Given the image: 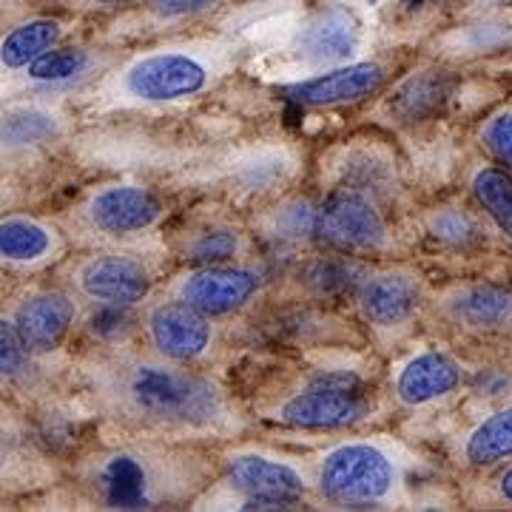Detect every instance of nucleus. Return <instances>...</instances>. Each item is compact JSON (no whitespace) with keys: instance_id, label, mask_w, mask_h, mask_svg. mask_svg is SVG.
Wrapping results in <instances>:
<instances>
[{"instance_id":"nucleus-1","label":"nucleus","mask_w":512,"mask_h":512,"mask_svg":"<svg viewBox=\"0 0 512 512\" xmlns=\"http://www.w3.org/2000/svg\"><path fill=\"white\" fill-rule=\"evenodd\" d=\"M120 390L134 413L160 424L202 427L222 413L220 390L197 373L177 367V362L131 365L120 376Z\"/></svg>"},{"instance_id":"nucleus-2","label":"nucleus","mask_w":512,"mask_h":512,"mask_svg":"<svg viewBox=\"0 0 512 512\" xmlns=\"http://www.w3.org/2000/svg\"><path fill=\"white\" fill-rule=\"evenodd\" d=\"M399 487V467L379 444L348 441L330 450L319 464V493L330 504H379Z\"/></svg>"},{"instance_id":"nucleus-3","label":"nucleus","mask_w":512,"mask_h":512,"mask_svg":"<svg viewBox=\"0 0 512 512\" xmlns=\"http://www.w3.org/2000/svg\"><path fill=\"white\" fill-rule=\"evenodd\" d=\"M214 77L211 63L191 49H160L131 60L120 74V92L143 106L197 97Z\"/></svg>"},{"instance_id":"nucleus-4","label":"nucleus","mask_w":512,"mask_h":512,"mask_svg":"<svg viewBox=\"0 0 512 512\" xmlns=\"http://www.w3.org/2000/svg\"><path fill=\"white\" fill-rule=\"evenodd\" d=\"M313 237L345 254H370L387 248V225L365 194L339 191L316 208Z\"/></svg>"},{"instance_id":"nucleus-5","label":"nucleus","mask_w":512,"mask_h":512,"mask_svg":"<svg viewBox=\"0 0 512 512\" xmlns=\"http://www.w3.org/2000/svg\"><path fill=\"white\" fill-rule=\"evenodd\" d=\"M367 413V399L353 379H322L291 396L276 419L299 430H339Z\"/></svg>"},{"instance_id":"nucleus-6","label":"nucleus","mask_w":512,"mask_h":512,"mask_svg":"<svg viewBox=\"0 0 512 512\" xmlns=\"http://www.w3.org/2000/svg\"><path fill=\"white\" fill-rule=\"evenodd\" d=\"M228 476L239 493L248 495L242 510H288L308 484L291 464L259 453H237L228 458Z\"/></svg>"},{"instance_id":"nucleus-7","label":"nucleus","mask_w":512,"mask_h":512,"mask_svg":"<svg viewBox=\"0 0 512 512\" xmlns=\"http://www.w3.org/2000/svg\"><path fill=\"white\" fill-rule=\"evenodd\" d=\"M83 214L100 234L131 237V234L148 231L163 217V202L151 188H143V185H106L86 200Z\"/></svg>"},{"instance_id":"nucleus-8","label":"nucleus","mask_w":512,"mask_h":512,"mask_svg":"<svg viewBox=\"0 0 512 512\" xmlns=\"http://www.w3.org/2000/svg\"><path fill=\"white\" fill-rule=\"evenodd\" d=\"M74 282L83 296H89L92 302L109 305V308H128L143 302L151 291V276L148 271L131 256L106 254L86 259Z\"/></svg>"},{"instance_id":"nucleus-9","label":"nucleus","mask_w":512,"mask_h":512,"mask_svg":"<svg viewBox=\"0 0 512 512\" xmlns=\"http://www.w3.org/2000/svg\"><path fill=\"white\" fill-rule=\"evenodd\" d=\"M384 80H387V72L379 63H367V60L339 63L291 86L288 94L302 106L328 109V106H348V103L373 97L384 86Z\"/></svg>"},{"instance_id":"nucleus-10","label":"nucleus","mask_w":512,"mask_h":512,"mask_svg":"<svg viewBox=\"0 0 512 512\" xmlns=\"http://www.w3.org/2000/svg\"><path fill=\"white\" fill-rule=\"evenodd\" d=\"M66 117L46 103H15L0 109V165L20 163L57 143Z\"/></svg>"},{"instance_id":"nucleus-11","label":"nucleus","mask_w":512,"mask_h":512,"mask_svg":"<svg viewBox=\"0 0 512 512\" xmlns=\"http://www.w3.org/2000/svg\"><path fill=\"white\" fill-rule=\"evenodd\" d=\"M23 345L32 356H43L57 350L72 333L77 322V305L69 293L37 291L26 296L12 316Z\"/></svg>"},{"instance_id":"nucleus-12","label":"nucleus","mask_w":512,"mask_h":512,"mask_svg":"<svg viewBox=\"0 0 512 512\" xmlns=\"http://www.w3.org/2000/svg\"><path fill=\"white\" fill-rule=\"evenodd\" d=\"M148 336L168 362H194L211 345V325L205 313L177 299L148 313Z\"/></svg>"},{"instance_id":"nucleus-13","label":"nucleus","mask_w":512,"mask_h":512,"mask_svg":"<svg viewBox=\"0 0 512 512\" xmlns=\"http://www.w3.org/2000/svg\"><path fill=\"white\" fill-rule=\"evenodd\" d=\"M259 288V276L234 265H200L180 285V299L205 316H225L239 311Z\"/></svg>"},{"instance_id":"nucleus-14","label":"nucleus","mask_w":512,"mask_h":512,"mask_svg":"<svg viewBox=\"0 0 512 512\" xmlns=\"http://www.w3.org/2000/svg\"><path fill=\"white\" fill-rule=\"evenodd\" d=\"M362 29L348 9L328 6L316 12L296 37V55L313 66H339L359 52Z\"/></svg>"},{"instance_id":"nucleus-15","label":"nucleus","mask_w":512,"mask_h":512,"mask_svg":"<svg viewBox=\"0 0 512 512\" xmlns=\"http://www.w3.org/2000/svg\"><path fill=\"white\" fill-rule=\"evenodd\" d=\"M464 384V367L450 353L427 350L413 356L396 376V399L404 407H427L453 396Z\"/></svg>"},{"instance_id":"nucleus-16","label":"nucleus","mask_w":512,"mask_h":512,"mask_svg":"<svg viewBox=\"0 0 512 512\" xmlns=\"http://www.w3.org/2000/svg\"><path fill=\"white\" fill-rule=\"evenodd\" d=\"M421 305L419 276L407 271H387V274L367 276L359 288V311L370 325L396 328L407 322Z\"/></svg>"},{"instance_id":"nucleus-17","label":"nucleus","mask_w":512,"mask_h":512,"mask_svg":"<svg viewBox=\"0 0 512 512\" xmlns=\"http://www.w3.org/2000/svg\"><path fill=\"white\" fill-rule=\"evenodd\" d=\"M447 316L476 333H501L512 328V288L495 282L461 285L444 299Z\"/></svg>"},{"instance_id":"nucleus-18","label":"nucleus","mask_w":512,"mask_h":512,"mask_svg":"<svg viewBox=\"0 0 512 512\" xmlns=\"http://www.w3.org/2000/svg\"><path fill=\"white\" fill-rule=\"evenodd\" d=\"M63 248V239L49 222L35 217H3L0 220V262L6 265H43Z\"/></svg>"},{"instance_id":"nucleus-19","label":"nucleus","mask_w":512,"mask_h":512,"mask_svg":"<svg viewBox=\"0 0 512 512\" xmlns=\"http://www.w3.org/2000/svg\"><path fill=\"white\" fill-rule=\"evenodd\" d=\"M464 461L476 470H490L512 461V404L490 413L467 433Z\"/></svg>"},{"instance_id":"nucleus-20","label":"nucleus","mask_w":512,"mask_h":512,"mask_svg":"<svg viewBox=\"0 0 512 512\" xmlns=\"http://www.w3.org/2000/svg\"><path fill=\"white\" fill-rule=\"evenodd\" d=\"M60 37H63V26L52 18L20 23L0 40V66L9 72L26 69L29 63H35L37 57L55 49Z\"/></svg>"},{"instance_id":"nucleus-21","label":"nucleus","mask_w":512,"mask_h":512,"mask_svg":"<svg viewBox=\"0 0 512 512\" xmlns=\"http://www.w3.org/2000/svg\"><path fill=\"white\" fill-rule=\"evenodd\" d=\"M473 197L484 214L498 225V231L512 239V171L498 165H481L470 177Z\"/></svg>"},{"instance_id":"nucleus-22","label":"nucleus","mask_w":512,"mask_h":512,"mask_svg":"<svg viewBox=\"0 0 512 512\" xmlns=\"http://www.w3.org/2000/svg\"><path fill=\"white\" fill-rule=\"evenodd\" d=\"M450 92V80L447 74L441 72H421L416 77H410L402 89L393 97V111L402 117V120H424L427 114L439 109L444 103V97Z\"/></svg>"},{"instance_id":"nucleus-23","label":"nucleus","mask_w":512,"mask_h":512,"mask_svg":"<svg viewBox=\"0 0 512 512\" xmlns=\"http://www.w3.org/2000/svg\"><path fill=\"white\" fill-rule=\"evenodd\" d=\"M94 57L86 49L77 46H55L46 55H40L35 63L26 66V77L32 83H46V86H57V83H72L77 77L92 69Z\"/></svg>"},{"instance_id":"nucleus-24","label":"nucleus","mask_w":512,"mask_h":512,"mask_svg":"<svg viewBox=\"0 0 512 512\" xmlns=\"http://www.w3.org/2000/svg\"><path fill=\"white\" fill-rule=\"evenodd\" d=\"M427 228L439 242L453 245V248H470L484 234L476 217L470 211H464V208H439V211H433L430 220H427Z\"/></svg>"},{"instance_id":"nucleus-25","label":"nucleus","mask_w":512,"mask_h":512,"mask_svg":"<svg viewBox=\"0 0 512 512\" xmlns=\"http://www.w3.org/2000/svg\"><path fill=\"white\" fill-rule=\"evenodd\" d=\"M106 490L114 504H140L143 501V467L134 458H114L106 470Z\"/></svg>"},{"instance_id":"nucleus-26","label":"nucleus","mask_w":512,"mask_h":512,"mask_svg":"<svg viewBox=\"0 0 512 512\" xmlns=\"http://www.w3.org/2000/svg\"><path fill=\"white\" fill-rule=\"evenodd\" d=\"M239 251L237 231L231 228H214L205 231L188 245V259L197 265H225L228 259H234Z\"/></svg>"},{"instance_id":"nucleus-27","label":"nucleus","mask_w":512,"mask_h":512,"mask_svg":"<svg viewBox=\"0 0 512 512\" xmlns=\"http://www.w3.org/2000/svg\"><path fill=\"white\" fill-rule=\"evenodd\" d=\"M32 353L23 345L12 319L0 316V379H18L26 373Z\"/></svg>"},{"instance_id":"nucleus-28","label":"nucleus","mask_w":512,"mask_h":512,"mask_svg":"<svg viewBox=\"0 0 512 512\" xmlns=\"http://www.w3.org/2000/svg\"><path fill=\"white\" fill-rule=\"evenodd\" d=\"M481 143L498 163L512 171V109H498L484 120Z\"/></svg>"},{"instance_id":"nucleus-29","label":"nucleus","mask_w":512,"mask_h":512,"mask_svg":"<svg viewBox=\"0 0 512 512\" xmlns=\"http://www.w3.org/2000/svg\"><path fill=\"white\" fill-rule=\"evenodd\" d=\"M151 3H154V12L163 20H180L200 15V12L217 6L222 0H151Z\"/></svg>"},{"instance_id":"nucleus-30","label":"nucleus","mask_w":512,"mask_h":512,"mask_svg":"<svg viewBox=\"0 0 512 512\" xmlns=\"http://www.w3.org/2000/svg\"><path fill=\"white\" fill-rule=\"evenodd\" d=\"M495 490H498V495L507 501V504H512V467H507L501 476H498V484H495Z\"/></svg>"},{"instance_id":"nucleus-31","label":"nucleus","mask_w":512,"mask_h":512,"mask_svg":"<svg viewBox=\"0 0 512 512\" xmlns=\"http://www.w3.org/2000/svg\"><path fill=\"white\" fill-rule=\"evenodd\" d=\"M470 3H478V6H512V0H470Z\"/></svg>"},{"instance_id":"nucleus-32","label":"nucleus","mask_w":512,"mask_h":512,"mask_svg":"<svg viewBox=\"0 0 512 512\" xmlns=\"http://www.w3.org/2000/svg\"><path fill=\"white\" fill-rule=\"evenodd\" d=\"M97 6H126V3H137V0H92Z\"/></svg>"},{"instance_id":"nucleus-33","label":"nucleus","mask_w":512,"mask_h":512,"mask_svg":"<svg viewBox=\"0 0 512 512\" xmlns=\"http://www.w3.org/2000/svg\"><path fill=\"white\" fill-rule=\"evenodd\" d=\"M0 208H3V194H0Z\"/></svg>"}]
</instances>
